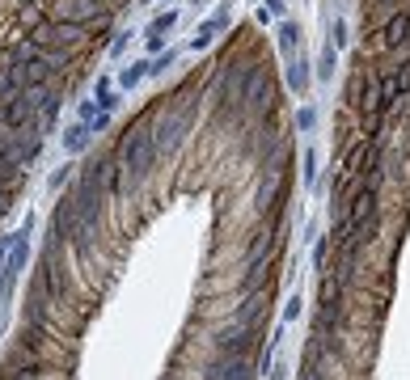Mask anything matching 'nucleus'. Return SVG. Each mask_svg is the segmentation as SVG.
I'll list each match as a JSON object with an SVG mask.
<instances>
[{
	"mask_svg": "<svg viewBox=\"0 0 410 380\" xmlns=\"http://www.w3.org/2000/svg\"><path fill=\"white\" fill-rule=\"evenodd\" d=\"M115 156H119V170H115V178H110V195H123V186L148 178L152 165H157V156H161V152H157V140H152V123H148V119L127 123L123 144H119Z\"/></svg>",
	"mask_w": 410,
	"mask_h": 380,
	"instance_id": "1",
	"label": "nucleus"
},
{
	"mask_svg": "<svg viewBox=\"0 0 410 380\" xmlns=\"http://www.w3.org/2000/svg\"><path fill=\"white\" fill-rule=\"evenodd\" d=\"M195 115H199V97H186V101H178V106H165L161 119L152 123V140H157V152H174V148L182 144V135L190 131Z\"/></svg>",
	"mask_w": 410,
	"mask_h": 380,
	"instance_id": "2",
	"label": "nucleus"
},
{
	"mask_svg": "<svg viewBox=\"0 0 410 380\" xmlns=\"http://www.w3.org/2000/svg\"><path fill=\"white\" fill-rule=\"evenodd\" d=\"M410 42V9L402 5V9H393L377 30H372V38L364 42V60H372V56H393L397 47H406Z\"/></svg>",
	"mask_w": 410,
	"mask_h": 380,
	"instance_id": "3",
	"label": "nucleus"
},
{
	"mask_svg": "<svg viewBox=\"0 0 410 380\" xmlns=\"http://www.w3.org/2000/svg\"><path fill=\"white\" fill-rule=\"evenodd\" d=\"M263 325H241V321H233V325H224V330H216L212 334V347H216V355H241V359H254L263 351Z\"/></svg>",
	"mask_w": 410,
	"mask_h": 380,
	"instance_id": "4",
	"label": "nucleus"
},
{
	"mask_svg": "<svg viewBox=\"0 0 410 380\" xmlns=\"http://www.w3.org/2000/svg\"><path fill=\"white\" fill-rule=\"evenodd\" d=\"M30 233H34V220H26V224H22V233H13V245H9L5 270H0V304H9L13 283H17V275H22L26 262H30Z\"/></svg>",
	"mask_w": 410,
	"mask_h": 380,
	"instance_id": "5",
	"label": "nucleus"
},
{
	"mask_svg": "<svg viewBox=\"0 0 410 380\" xmlns=\"http://www.w3.org/2000/svg\"><path fill=\"white\" fill-rule=\"evenodd\" d=\"M85 34H89V30H85L81 22H68V17H47V22H38V26H34V34H30V38H34V42H42V47H68V51H72V47H81V42H85Z\"/></svg>",
	"mask_w": 410,
	"mask_h": 380,
	"instance_id": "6",
	"label": "nucleus"
},
{
	"mask_svg": "<svg viewBox=\"0 0 410 380\" xmlns=\"http://www.w3.org/2000/svg\"><path fill=\"white\" fill-rule=\"evenodd\" d=\"M254 359H241V355H216L203 363V380H254Z\"/></svg>",
	"mask_w": 410,
	"mask_h": 380,
	"instance_id": "7",
	"label": "nucleus"
},
{
	"mask_svg": "<svg viewBox=\"0 0 410 380\" xmlns=\"http://www.w3.org/2000/svg\"><path fill=\"white\" fill-rule=\"evenodd\" d=\"M275 254L279 249H271V254H263V258H254V262H245V270H241V296H254V292H267L271 288V279H275Z\"/></svg>",
	"mask_w": 410,
	"mask_h": 380,
	"instance_id": "8",
	"label": "nucleus"
},
{
	"mask_svg": "<svg viewBox=\"0 0 410 380\" xmlns=\"http://www.w3.org/2000/svg\"><path fill=\"white\" fill-rule=\"evenodd\" d=\"M229 22H233V5H229V0H220V5L212 9V17L199 22V30H195V38H190V51H208V47L216 42V34H220Z\"/></svg>",
	"mask_w": 410,
	"mask_h": 380,
	"instance_id": "9",
	"label": "nucleus"
},
{
	"mask_svg": "<svg viewBox=\"0 0 410 380\" xmlns=\"http://www.w3.org/2000/svg\"><path fill=\"white\" fill-rule=\"evenodd\" d=\"M300 34H304V30H300L292 17H284V22H279V30H275V47H279V60H284V64L300 51Z\"/></svg>",
	"mask_w": 410,
	"mask_h": 380,
	"instance_id": "10",
	"label": "nucleus"
},
{
	"mask_svg": "<svg viewBox=\"0 0 410 380\" xmlns=\"http://www.w3.org/2000/svg\"><path fill=\"white\" fill-rule=\"evenodd\" d=\"M288 89H292L296 97L309 93V56H300V51L288 60Z\"/></svg>",
	"mask_w": 410,
	"mask_h": 380,
	"instance_id": "11",
	"label": "nucleus"
},
{
	"mask_svg": "<svg viewBox=\"0 0 410 380\" xmlns=\"http://www.w3.org/2000/svg\"><path fill=\"white\" fill-rule=\"evenodd\" d=\"M347 292H351V283L326 270V275H322V288H318V304H347Z\"/></svg>",
	"mask_w": 410,
	"mask_h": 380,
	"instance_id": "12",
	"label": "nucleus"
},
{
	"mask_svg": "<svg viewBox=\"0 0 410 380\" xmlns=\"http://www.w3.org/2000/svg\"><path fill=\"white\" fill-rule=\"evenodd\" d=\"M93 97H97V106H101L106 115H115L119 101H123V97L115 93V81H110V76H97V81H93Z\"/></svg>",
	"mask_w": 410,
	"mask_h": 380,
	"instance_id": "13",
	"label": "nucleus"
},
{
	"mask_svg": "<svg viewBox=\"0 0 410 380\" xmlns=\"http://www.w3.org/2000/svg\"><path fill=\"white\" fill-rule=\"evenodd\" d=\"M89 140H93V131H89V127L76 119V123L64 131V152H68V156H81V152L89 148Z\"/></svg>",
	"mask_w": 410,
	"mask_h": 380,
	"instance_id": "14",
	"label": "nucleus"
},
{
	"mask_svg": "<svg viewBox=\"0 0 410 380\" xmlns=\"http://www.w3.org/2000/svg\"><path fill=\"white\" fill-rule=\"evenodd\" d=\"M148 76H152V60H136V64H127V68L119 72V85H123V89H140Z\"/></svg>",
	"mask_w": 410,
	"mask_h": 380,
	"instance_id": "15",
	"label": "nucleus"
},
{
	"mask_svg": "<svg viewBox=\"0 0 410 380\" xmlns=\"http://www.w3.org/2000/svg\"><path fill=\"white\" fill-rule=\"evenodd\" d=\"M334 72H338V47L326 42L322 56H318V81H334Z\"/></svg>",
	"mask_w": 410,
	"mask_h": 380,
	"instance_id": "16",
	"label": "nucleus"
},
{
	"mask_svg": "<svg viewBox=\"0 0 410 380\" xmlns=\"http://www.w3.org/2000/svg\"><path fill=\"white\" fill-rule=\"evenodd\" d=\"M22 89H26V85H22V76H17V68H0V97L13 101Z\"/></svg>",
	"mask_w": 410,
	"mask_h": 380,
	"instance_id": "17",
	"label": "nucleus"
},
{
	"mask_svg": "<svg viewBox=\"0 0 410 380\" xmlns=\"http://www.w3.org/2000/svg\"><path fill=\"white\" fill-rule=\"evenodd\" d=\"M9 367H42V355H38V347H17L13 351V359H9Z\"/></svg>",
	"mask_w": 410,
	"mask_h": 380,
	"instance_id": "18",
	"label": "nucleus"
},
{
	"mask_svg": "<svg viewBox=\"0 0 410 380\" xmlns=\"http://www.w3.org/2000/svg\"><path fill=\"white\" fill-rule=\"evenodd\" d=\"M313 127H318V106L309 101V106H300V110H296V131L313 135Z\"/></svg>",
	"mask_w": 410,
	"mask_h": 380,
	"instance_id": "19",
	"label": "nucleus"
},
{
	"mask_svg": "<svg viewBox=\"0 0 410 380\" xmlns=\"http://www.w3.org/2000/svg\"><path fill=\"white\" fill-rule=\"evenodd\" d=\"M174 26H178V9H165V13H157V17H152L148 34H170Z\"/></svg>",
	"mask_w": 410,
	"mask_h": 380,
	"instance_id": "20",
	"label": "nucleus"
},
{
	"mask_svg": "<svg viewBox=\"0 0 410 380\" xmlns=\"http://www.w3.org/2000/svg\"><path fill=\"white\" fill-rule=\"evenodd\" d=\"M300 170H304V182H309V186H318V148H313V144H309V152H304Z\"/></svg>",
	"mask_w": 410,
	"mask_h": 380,
	"instance_id": "21",
	"label": "nucleus"
},
{
	"mask_svg": "<svg viewBox=\"0 0 410 380\" xmlns=\"http://www.w3.org/2000/svg\"><path fill=\"white\" fill-rule=\"evenodd\" d=\"M97 115H101V106H97V97H85V101H81V106H76V119H81V123H85V127H89V123H93V119H97Z\"/></svg>",
	"mask_w": 410,
	"mask_h": 380,
	"instance_id": "22",
	"label": "nucleus"
},
{
	"mask_svg": "<svg viewBox=\"0 0 410 380\" xmlns=\"http://www.w3.org/2000/svg\"><path fill=\"white\" fill-rule=\"evenodd\" d=\"M0 380H42V367H5Z\"/></svg>",
	"mask_w": 410,
	"mask_h": 380,
	"instance_id": "23",
	"label": "nucleus"
},
{
	"mask_svg": "<svg viewBox=\"0 0 410 380\" xmlns=\"http://www.w3.org/2000/svg\"><path fill=\"white\" fill-rule=\"evenodd\" d=\"M330 42H334V47H347V42H351V30H347V22H343V17H334V22H330Z\"/></svg>",
	"mask_w": 410,
	"mask_h": 380,
	"instance_id": "24",
	"label": "nucleus"
},
{
	"mask_svg": "<svg viewBox=\"0 0 410 380\" xmlns=\"http://www.w3.org/2000/svg\"><path fill=\"white\" fill-rule=\"evenodd\" d=\"M127 42H131V30H119V34L110 38V47H106V56H110V60H119L123 51H127Z\"/></svg>",
	"mask_w": 410,
	"mask_h": 380,
	"instance_id": "25",
	"label": "nucleus"
},
{
	"mask_svg": "<svg viewBox=\"0 0 410 380\" xmlns=\"http://www.w3.org/2000/svg\"><path fill=\"white\" fill-rule=\"evenodd\" d=\"M178 64V51H161L157 60H152V76H161V72H170Z\"/></svg>",
	"mask_w": 410,
	"mask_h": 380,
	"instance_id": "26",
	"label": "nucleus"
},
{
	"mask_svg": "<svg viewBox=\"0 0 410 380\" xmlns=\"http://www.w3.org/2000/svg\"><path fill=\"white\" fill-rule=\"evenodd\" d=\"M300 313H304V300H300V296H288V304H284V325L300 321Z\"/></svg>",
	"mask_w": 410,
	"mask_h": 380,
	"instance_id": "27",
	"label": "nucleus"
},
{
	"mask_svg": "<svg viewBox=\"0 0 410 380\" xmlns=\"http://www.w3.org/2000/svg\"><path fill=\"white\" fill-rule=\"evenodd\" d=\"M330 249H334V241H330V237H322V241L313 245V266H326V258H330Z\"/></svg>",
	"mask_w": 410,
	"mask_h": 380,
	"instance_id": "28",
	"label": "nucleus"
},
{
	"mask_svg": "<svg viewBox=\"0 0 410 380\" xmlns=\"http://www.w3.org/2000/svg\"><path fill=\"white\" fill-rule=\"evenodd\" d=\"M364 5H368V22H372L377 9H389V13H393V9H402V0H364Z\"/></svg>",
	"mask_w": 410,
	"mask_h": 380,
	"instance_id": "29",
	"label": "nucleus"
},
{
	"mask_svg": "<svg viewBox=\"0 0 410 380\" xmlns=\"http://www.w3.org/2000/svg\"><path fill=\"white\" fill-rule=\"evenodd\" d=\"M68 174H72V165H60L56 174H51V190H64L68 186Z\"/></svg>",
	"mask_w": 410,
	"mask_h": 380,
	"instance_id": "30",
	"label": "nucleus"
},
{
	"mask_svg": "<svg viewBox=\"0 0 410 380\" xmlns=\"http://www.w3.org/2000/svg\"><path fill=\"white\" fill-rule=\"evenodd\" d=\"M267 13H271L275 22H284V17H288V0H267Z\"/></svg>",
	"mask_w": 410,
	"mask_h": 380,
	"instance_id": "31",
	"label": "nucleus"
},
{
	"mask_svg": "<svg viewBox=\"0 0 410 380\" xmlns=\"http://www.w3.org/2000/svg\"><path fill=\"white\" fill-rule=\"evenodd\" d=\"M9 199H13V186H0V215H5V211H9V207H13V203H9Z\"/></svg>",
	"mask_w": 410,
	"mask_h": 380,
	"instance_id": "32",
	"label": "nucleus"
},
{
	"mask_svg": "<svg viewBox=\"0 0 410 380\" xmlns=\"http://www.w3.org/2000/svg\"><path fill=\"white\" fill-rule=\"evenodd\" d=\"M9 245H13V237H0V266H5V258H9Z\"/></svg>",
	"mask_w": 410,
	"mask_h": 380,
	"instance_id": "33",
	"label": "nucleus"
},
{
	"mask_svg": "<svg viewBox=\"0 0 410 380\" xmlns=\"http://www.w3.org/2000/svg\"><path fill=\"white\" fill-rule=\"evenodd\" d=\"M13 5H17V9H30V5H34V0H13Z\"/></svg>",
	"mask_w": 410,
	"mask_h": 380,
	"instance_id": "34",
	"label": "nucleus"
},
{
	"mask_svg": "<svg viewBox=\"0 0 410 380\" xmlns=\"http://www.w3.org/2000/svg\"><path fill=\"white\" fill-rule=\"evenodd\" d=\"M101 5H110V0H101Z\"/></svg>",
	"mask_w": 410,
	"mask_h": 380,
	"instance_id": "35",
	"label": "nucleus"
},
{
	"mask_svg": "<svg viewBox=\"0 0 410 380\" xmlns=\"http://www.w3.org/2000/svg\"><path fill=\"white\" fill-rule=\"evenodd\" d=\"M170 5H174V0H170Z\"/></svg>",
	"mask_w": 410,
	"mask_h": 380,
	"instance_id": "36",
	"label": "nucleus"
}]
</instances>
